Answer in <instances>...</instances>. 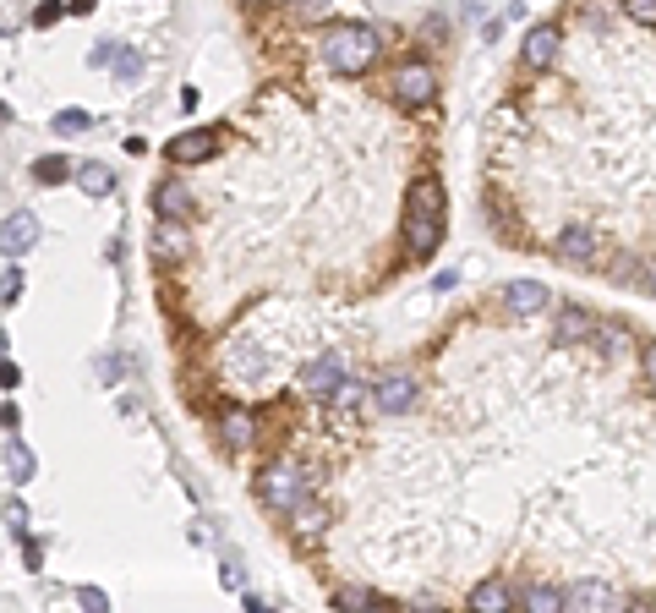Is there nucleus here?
Masks as SVG:
<instances>
[{
  "instance_id": "f257e3e1",
  "label": "nucleus",
  "mask_w": 656,
  "mask_h": 613,
  "mask_svg": "<svg viewBox=\"0 0 656 613\" xmlns=\"http://www.w3.org/2000/svg\"><path fill=\"white\" fill-rule=\"evenodd\" d=\"M318 55L328 61V72L361 77L383 55V39H378V28H367V22H328L323 39H318Z\"/></svg>"
},
{
  "instance_id": "f03ea898",
  "label": "nucleus",
  "mask_w": 656,
  "mask_h": 613,
  "mask_svg": "<svg viewBox=\"0 0 656 613\" xmlns=\"http://www.w3.org/2000/svg\"><path fill=\"white\" fill-rule=\"evenodd\" d=\"M312 493V477L296 455H274L263 471H257V499H263L268 515H290L301 499Z\"/></svg>"
},
{
  "instance_id": "7ed1b4c3",
  "label": "nucleus",
  "mask_w": 656,
  "mask_h": 613,
  "mask_svg": "<svg viewBox=\"0 0 656 613\" xmlns=\"http://www.w3.org/2000/svg\"><path fill=\"white\" fill-rule=\"evenodd\" d=\"M389 94H394V104H405V110H421V104L438 99V72H432L427 61H405V66H394Z\"/></svg>"
},
{
  "instance_id": "20e7f679",
  "label": "nucleus",
  "mask_w": 656,
  "mask_h": 613,
  "mask_svg": "<svg viewBox=\"0 0 656 613\" xmlns=\"http://www.w3.org/2000/svg\"><path fill=\"white\" fill-rule=\"evenodd\" d=\"M372 406H378L383 416H400L416 406V373H405V367H389V373H378L372 378Z\"/></svg>"
},
{
  "instance_id": "39448f33",
  "label": "nucleus",
  "mask_w": 656,
  "mask_h": 613,
  "mask_svg": "<svg viewBox=\"0 0 656 613\" xmlns=\"http://www.w3.org/2000/svg\"><path fill=\"white\" fill-rule=\"evenodd\" d=\"M558 50H564V28H558V22H531V33H525V44H520V61L531 66V72H547V66L558 61Z\"/></svg>"
},
{
  "instance_id": "423d86ee",
  "label": "nucleus",
  "mask_w": 656,
  "mask_h": 613,
  "mask_svg": "<svg viewBox=\"0 0 656 613\" xmlns=\"http://www.w3.org/2000/svg\"><path fill=\"white\" fill-rule=\"evenodd\" d=\"M154 214L159 219H175V225H186V219H197V192L186 187L181 176H164L154 187Z\"/></svg>"
},
{
  "instance_id": "0eeeda50",
  "label": "nucleus",
  "mask_w": 656,
  "mask_h": 613,
  "mask_svg": "<svg viewBox=\"0 0 656 613\" xmlns=\"http://www.w3.org/2000/svg\"><path fill=\"white\" fill-rule=\"evenodd\" d=\"M339 384H345V362H339V351H323L307 362V373H301V389H307L312 400H334Z\"/></svg>"
},
{
  "instance_id": "6e6552de",
  "label": "nucleus",
  "mask_w": 656,
  "mask_h": 613,
  "mask_svg": "<svg viewBox=\"0 0 656 613\" xmlns=\"http://www.w3.org/2000/svg\"><path fill=\"white\" fill-rule=\"evenodd\" d=\"M553 252H558L564 263H574V269H585V263H596V252H602V236H596L591 225H580V219H574V225L558 230Z\"/></svg>"
},
{
  "instance_id": "1a4fd4ad",
  "label": "nucleus",
  "mask_w": 656,
  "mask_h": 613,
  "mask_svg": "<svg viewBox=\"0 0 656 613\" xmlns=\"http://www.w3.org/2000/svg\"><path fill=\"white\" fill-rule=\"evenodd\" d=\"M596 334V318L585 307H558L553 312V345L558 351H574V345H591Z\"/></svg>"
},
{
  "instance_id": "9d476101",
  "label": "nucleus",
  "mask_w": 656,
  "mask_h": 613,
  "mask_svg": "<svg viewBox=\"0 0 656 613\" xmlns=\"http://www.w3.org/2000/svg\"><path fill=\"white\" fill-rule=\"evenodd\" d=\"M33 247H39V219H33L28 208L0 219V252H6V258H22V252H33Z\"/></svg>"
},
{
  "instance_id": "9b49d317",
  "label": "nucleus",
  "mask_w": 656,
  "mask_h": 613,
  "mask_svg": "<svg viewBox=\"0 0 656 613\" xmlns=\"http://www.w3.org/2000/svg\"><path fill=\"white\" fill-rule=\"evenodd\" d=\"M164 154H170L175 165H203V159H214V154H219V132H214V126L181 132V137H170V148H164Z\"/></svg>"
},
{
  "instance_id": "f8f14e48",
  "label": "nucleus",
  "mask_w": 656,
  "mask_h": 613,
  "mask_svg": "<svg viewBox=\"0 0 656 613\" xmlns=\"http://www.w3.org/2000/svg\"><path fill=\"white\" fill-rule=\"evenodd\" d=\"M503 307H509L514 318H536V312L553 307V296H547L542 280H509L503 285Z\"/></svg>"
},
{
  "instance_id": "ddd939ff",
  "label": "nucleus",
  "mask_w": 656,
  "mask_h": 613,
  "mask_svg": "<svg viewBox=\"0 0 656 613\" xmlns=\"http://www.w3.org/2000/svg\"><path fill=\"white\" fill-rule=\"evenodd\" d=\"M564 613H618V592L607 581H580L564 592Z\"/></svg>"
},
{
  "instance_id": "4468645a",
  "label": "nucleus",
  "mask_w": 656,
  "mask_h": 613,
  "mask_svg": "<svg viewBox=\"0 0 656 613\" xmlns=\"http://www.w3.org/2000/svg\"><path fill=\"white\" fill-rule=\"evenodd\" d=\"M443 208H449V192H443V181H438V176H421V181H410V192H405V214L443 219Z\"/></svg>"
},
{
  "instance_id": "2eb2a0df",
  "label": "nucleus",
  "mask_w": 656,
  "mask_h": 613,
  "mask_svg": "<svg viewBox=\"0 0 656 613\" xmlns=\"http://www.w3.org/2000/svg\"><path fill=\"white\" fill-rule=\"evenodd\" d=\"M285 520H290V537H296V542H318L323 531H328V504L307 493V499H301Z\"/></svg>"
},
{
  "instance_id": "dca6fc26",
  "label": "nucleus",
  "mask_w": 656,
  "mask_h": 613,
  "mask_svg": "<svg viewBox=\"0 0 656 613\" xmlns=\"http://www.w3.org/2000/svg\"><path fill=\"white\" fill-rule=\"evenodd\" d=\"M438 247H443V219L405 214V252H410V258H432Z\"/></svg>"
},
{
  "instance_id": "f3484780",
  "label": "nucleus",
  "mask_w": 656,
  "mask_h": 613,
  "mask_svg": "<svg viewBox=\"0 0 656 613\" xmlns=\"http://www.w3.org/2000/svg\"><path fill=\"white\" fill-rule=\"evenodd\" d=\"M219 438H225V449H246V444H257V411H246V406H225V411H219Z\"/></svg>"
},
{
  "instance_id": "a211bd4d",
  "label": "nucleus",
  "mask_w": 656,
  "mask_h": 613,
  "mask_svg": "<svg viewBox=\"0 0 656 613\" xmlns=\"http://www.w3.org/2000/svg\"><path fill=\"white\" fill-rule=\"evenodd\" d=\"M154 258L159 263H186V258H192V236H186V225L159 219V225H154Z\"/></svg>"
},
{
  "instance_id": "6ab92c4d",
  "label": "nucleus",
  "mask_w": 656,
  "mask_h": 613,
  "mask_svg": "<svg viewBox=\"0 0 656 613\" xmlns=\"http://www.w3.org/2000/svg\"><path fill=\"white\" fill-rule=\"evenodd\" d=\"M471 613H509L514 608V592H509V581L503 575H487V581H476L471 586V603H465Z\"/></svg>"
},
{
  "instance_id": "aec40b11",
  "label": "nucleus",
  "mask_w": 656,
  "mask_h": 613,
  "mask_svg": "<svg viewBox=\"0 0 656 613\" xmlns=\"http://www.w3.org/2000/svg\"><path fill=\"white\" fill-rule=\"evenodd\" d=\"M520 608L525 613H564V592H558L553 581H531L520 592Z\"/></svg>"
},
{
  "instance_id": "412c9836",
  "label": "nucleus",
  "mask_w": 656,
  "mask_h": 613,
  "mask_svg": "<svg viewBox=\"0 0 656 613\" xmlns=\"http://www.w3.org/2000/svg\"><path fill=\"white\" fill-rule=\"evenodd\" d=\"M72 181L82 192H88V198H110L115 192V176H110V165H99V159H88V165H77L72 170Z\"/></svg>"
},
{
  "instance_id": "4be33fe9",
  "label": "nucleus",
  "mask_w": 656,
  "mask_h": 613,
  "mask_svg": "<svg viewBox=\"0 0 656 613\" xmlns=\"http://www.w3.org/2000/svg\"><path fill=\"white\" fill-rule=\"evenodd\" d=\"M93 66H110L115 77H126V83H132V77H137V66H143V61H137L132 50H121V44H99V50H93Z\"/></svg>"
},
{
  "instance_id": "5701e85b",
  "label": "nucleus",
  "mask_w": 656,
  "mask_h": 613,
  "mask_svg": "<svg viewBox=\"0 0 656 613\" xmlns=\"http://www.w3.org/2000/svg\"><path fill=\"white\" fill-rule=\"evenodd\" d=\"M6 471H11V482H33V471H39V460H33V449L22 438L6 444Z\"/></svg>"
},
{
  "instance_id": "b1692460",
  "label": "nucleus",
  "mask_w": 656,
  "mask_h": 613,
  "mask_svg": "<svg viewBox=\"0 0 656 613\" xmlns=\"http://www.w3.org/2000/svg\"><path fill=\"white\" fill-rule=\"evenodd\" d=\"M591 345H596L602 356H618V351H629V329H624V323H602V318H596Z\"/></svg>"
},
{
  "instance_id": "393cba45",
  "label": "nucleus",
  "mask_w": 656,
  "mask_h": 613,
  "mask_svg": "<svg viewBox=\"0 0 656 613\" xmlns=\"http://www.w3.org/2000/svg\"><path fill=\"white\" fill-rule=\"evenodd\" d=\"M33 181L39 187H61V181H72V165L61 154H44V159H33Z\"/></svg>"
},
{
  "instance_id": "a878e982",
  "label": "nucleus",
  "mask_w": 656,
  "mask_h": 613,
  "mask_svg": "<svg viewBox=\"0 0 656 613\" xmlns=\"http://www.w3.org/2000/svg\"><path fill=\"white\" fill-rule=\"evenodd\" d=\"M334 608H339V613H367V608H372V592H367V586H339V592H334Z\"/></svg>"
},
{
  "instance_id": "bb28decb",
  "label": "nucleus",
  "mask_w": 656,
  "mask_h": 613,
  "mask_svg": "<svg viewBox=\"0 0 656 613\" xmlns=\"http://www.w3.org/2000/svg\"><path fill=\"white\" fill-rule=\"evenodd\" d=\"M618 11L629 22H640V28H656V0H618Z\"/></svg>"
},
{
  "instance_id": "cd10ccee",
  "label": "nucleus",
  "mask_w": 656,
  "mask_h": 613,
  "mask_svg": "<svg viewBox=\"0 0 656 613\" xmlns=\"http://www.w3.org/2000/svg\"><path fill=\"white\" fill-rule=\"evenodd\" d=\"M88 126H93L88 110H61V115H55V132H61V137H77V132H88Z\"/></svg>"
},
{
  "instance_id": "c85d7f7f",
  "label": "nucleus",
  "mask_w": 656,
  "mask_h": 613,
  "mask_svg": "<svg viewBox=\"0 0 656 613\" xmlns=\"http://www.w3.org/2000/svg\"><path fill=\"white\" fill-rule=\"evenodd\" d=\"M17 296H22V263H11L0 274V307H17Z\"/></svg>"
},
{
  "instance_id": "c756f323",
  "label": "nucleus",
  "mask_w": 656,
  "mask_h": 613,
  "mask_svg": "<svg viewBox=\"0 0 656 613\" xmlns=\"http://www.w3.org/2000/svg\"><path fill=\"white\" fill-rule=\"evenodd\" d=\"M6 526H11V537H28L33 515H28V504L22 499H6Z\"/></svg>"
},
{
  "instance_id": "7c9ffc66",
  "label": "nucleus",
  "mask_w": 656,
  "mask_h": 613,
  "mask_svg": "<svg viewBox=\"0 0 656 613\" xmlns=\"http://www.w3.org/2000/svg\"><path fill=\"white\" fill-rule=\"evenodd\" d=\"M77 608L82 613H110V597H104L99 586H77Z\"/></svg>"
},
{
  "instance_id": "2f4dec72",
  "label": "nucleus",
  "mask_w": 656,
  "mask_h": 613,
  "mask_svg": "<svg viewBox=\"0 0 656 613\" xmlns=\"http://www.w3.org/2000/svg\"><path fill=\"white\" fill-rule=\"evenodd\" d=\"M61 11H66L61 0H44V6L33 11V28H50V22H61Z\"/></svg>"
},
{
  "instance_id": "473e14b6",
  "label": "nucleus",
  "mask_w": 656,
  "mask_h": 613,
  "mask_svg": "<svg viewBox=\"0 0 656 613\" xmlns=\"http://www.w3.org/2000/svg\"><path fill=\"white\" fill-rule=\"evenodd\" d=\"M361 395H367V389L345 378V384H339V395H334V406H361Z\"/></svg>"
},
{
  "instance_id": "72a5a7b5",
  "label": "nucleus",
  "mask_w": 656,
  "mask_h": 613,
  "mask_svg": "<svg viewBox=\"0 0 656 613\" xmlns=\"http://www.w3.org/2000/svg\"><path fill=\"white\" fill-rule=\"evenodd\" d=\"M17 542H22V559H28V570H39L44 548H39V542H33V537H17Z\"/></svg>"
},
{
  "instance_id": "f704fd0d",
  "label": "nucleus",
  "mask_w": 656,
  "mask_h": 613,
  "mask_svg": "<svg viewBox=\"0 0 656 613\" xmlns=\"http://www.w3.org/2000/svg\"><path fill=\"white\" fill-rule=\"evenodd\" d=\"M17 384H22L17 362H0V389H17Z\"/></svg>"
},
{
  "instance_id": "c9c22d12",
  "label": "nucleus",
  "mask_w": 656,
  "mask_h": 613,
  "mask_svg": "<svg viewBox=\"0 0 656 613\" xmlns=\"http://www.w3.org/2000/svg\"><path fill=\"white\" fill-rule=\"evenodd\" d=\"M640 367H646V378H651V384H656V340L646 345V351H640Z\"/></svg>"
},
{
  "instance_id": "e433bc0d",
  "label": "nucleus",
  "mask_w": 656,
  "mask_h": 613,
  "mask_svg": "<svg viewBox=\"0 0 656 613\" xmlns=\"http://www.w3.org/2000/svg\"><path fill=\"white\" fill-rule=\"evenodd\" d=\"M17 422H22L17 406H0V427H6V433H17Z\"/></svg>"
},
{
  "instance_id": "4c0bfd02",
  "label": "nucleus",
  "mask_w": 656,
  "mask_h": 613,
  "mask_svg": "<svg viewBox=\"0 0 656 613\" xmlns=\"http://www.w3.org/2000/svg\"><path fill=\"white\" fill-rule=\"evenodd\" d=\"M72 11H77V17H88V11H93V0H72Z\"/></svg>"
},
{
  "instance_id": "58836bf2",
  "label": "nucleus",
  "mask_w": 656,
  "mask_h": 613,
  "mask_svg": "<svg viewBox=\"0 0 656 613\" xmlns=\"http://www.w3.org/2000/svg\"><path fill=\"white\" fill-rule=\"evenodd\" d=\"M646 285H651V291H656V258L646 263Z\"/></svg>"
},
{
  "instance_id": "ea45409f",
  "label": "nucleus",
  "mask_w": 656,
  "mask_h": 613,
  "mask_svg": "<svg viewBox=\"0 0 656 613\" xmlns=\"http://www.w3.org/2000/svg\"><path fill=\"white\" fill-rule=\"evenodd\" d=\"M6 121H11V110H6V104H0V126H6Z\"/></svg>"
},
{
  "instance_id": "a19ab883",
  "label": "nucleus",
  "mask_w": 656,
  "mask_h": 613,
  "mask_svg": "<svg viewBox=\"0 0 656 613\" xmlns=\"http://www.w3.org/2000/svg\"><path fill=\"white\" fill-rule=\"evenodd\" d=\"M367 613H400V608H367Z\"/></svg>"
}]
</instances>
